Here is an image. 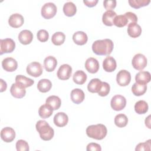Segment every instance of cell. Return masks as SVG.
Segmentation results:
<instances>
[{"label": "cell", "instance_id": "cell-1", "mask_svg": "<svg viewBox=\"0 0 151 151\" xmlns=\"http://www.w3.org/2000/svg\"><path fill=\"white\" fill-rule=\"evenodd\" d=\"M113 47V42L110 39L98 40L93 43L92 50L96 55H107L111 53Z\"/></svg>", "mask_w": 151, "mask_h": 151}, {"label": "cell", "instance_id": "cell-2", "mask_svg": "<svg viewBox=\"0 0 151 151\" xmlns=\"http://www.w3.org/2000/svg\"><path fill=\"white\" fill-rule=\"evenodd\" d=\"M36 130L39 133L41 139L45 141L50 140L54 136V129L45 120H39L35 125Z\"/></svg>", "mask_w": 151, "mask_h": 151}, {"label": "cell", "instance_id": "cell-3", "mask_svg": "<svg viewBox=\"0 0 151 151\" xmlns=\"http://www.w3.org/2000/svg\"><path fill=\"white\" fill-rule=\"evenodd\" d=\"M107 133V128L103 124L90 125L86 129L87 135L89 137L96 140H101L104 139L106 137Z\"/></svg>", "mask_w": 151, "mask_h": 151}, {"label": "cell", "instance_id": "cell-4", "mask_svg": "<svg viewBox=\"0 0 151 151\" xmlns=\"http://www.w3.org/2000/svg\"><path fill=\"white\" fill-rule=\"evenodd\" d=\"M57 11V6L54 3L47 2L42 6L41 13L43 18L48 19L55 15Z\"/></svg>", "mask_w": 151, "mask_h": 151}, {"label": "cell", "instance_id": "cell-5", "mask_svg": "<svg viewBox=\"0 0 151 151\" xmlns=\"http://www.w3.org/2000/svg\"><path fill=\"white\" fill-rule=\"evenodd\" d=\"M15 48V42L11 38H5L0 40V54L12 52Z\"/></svg>", "mask_w": 151, "mask_h": 151}, {"label": "cell", "instance_id": "cell-6", "mask_svg": "<svg viewBox=\"0 0 151 151\" xmlns=\"http://www.w3.org/2000/svg\"><path fill=\"white\" fill-rule=\"evenodd\" d=\"M110 105L114 110L120 111L125 107L126 105V99L122 95H116L112 97Z\"/></svg>", "mask_w": 151, "mask_h": 151}, {"label": "cell", "instance_id": "cell-7", "mask_svg": "<svg viewBox=\"0 0 151 151\" xmlns=\"http://www.w3.org/2000/svg\"><path fill=\"white\" fill-rule=\"evenodd\" d=\"M132 63L134 68L137 70H142L147 65V60L143 54L139 53L133 57Z\"/></svg>", "mask_w": 151, "mask_h": 151}, {"label": "cell", "instance_id": "cell-8", "mask_svg": "<svg viewBox=\"0 0 151 151\" xmlns=\"http://www.w3.org/2000/svg\"><path fill=\"white\" fill-rule=\"evenodd\" d=\"M27 73L31 76L38 77L42 73V67L41 64L38 62H32L29 63L26 68Z\"/></svg>", "mask_w": 151, "mask_h": 151}, {"label": "cell", "instance_id": "cell-9", "mask_svg": "<svg viewBox=\"0 0 151 151\" xmlns=\"http://www.w3.org/2000/svg\"><path fill=\"white\" fill-rule=\"evenodd\" d=\"M130 73L126 70H122L117 74L116 81L120 86H127L130 83Z\"/></svg>", "mask_w": 151, "mask_h": 151}, {"label": "cell", "instance_id": "cell-10", "mask_svg": "<svg viewBox=\"0 0 151 151\" xmlns=\"http://www.w3.org/2000/svg\"><path fill=\"white\" fill-rule=\"evenodd\" d=\"M72 73V68L71 67L67 64L61 65L57 73L58 78L61 80H67L70 78Z\"/></svg>", "mask_w": 151, "mask_h": 151}, {"label": "cell", "instance_id": "cell-11", "mask_svg": "<svg viewBox=\"0 0 151 151\" xmlns=\"http://www.w3.org/2000/svg\"><path fill=\"white\" fill-rule=\"evenodd\" d=\"M1 137L5 142H11L15 137V132L12 127H4L1 131Z\"/></svg>", "mask_w": 151, "mask_h": 151}, {"label": "cell", "instance_id": "cell-12", "mask_svg": "<svg viewBox=\"0 0 151 151\" xmlns=\"http://www.w3.org/2000/svg\"><path fill=\"white\" fill-rule=\"evenodd\" d=\"M2 66L5 71L12 72L17 70L18 67V63L14 58L12 57H7L2 60Z\"/></svg>", "mask_w": 151, "mask_h": 151}, {"label": "cell", "instance_id": "cell-13", "mask_svg": "<svg viewBox=\"0 0 151 151\" xmlns=\"http://www.w3.org/2000/svg\"><path fill=\"white\" fill-rule=\"evenodd\" d=\"M10 92L13 97L17 99L24 97L26 94L25 88L17 83L12 84L10 88Z\"/></svg>", "mask_w": 151, "mask_h": 151}, {"label": "cell", "instance_id": "cell-14", "mask_svg": "<svg viewBox=\"0 0 151 151\" xmlns=\"http://www.w3.org/2000/svg\"><path fill=\"white\" fill-rule=\"evenodd\" d=\"M85 68L90 73L94 74L99 71V61L93 57H90L85 62Z\"/></svg>", "mask_w": 151, "mask_h": 151}, {"label": "cell", "instance_id": "cell-15", "mask_svg": "<svg viewBox=\"0 0 151 151\" xmlns=\"http://www.w3.org/2000/svg\"><path fill=\"white\" fill-rule=\"evenodd\" d=\"M24 22V17L18 13L12 14L8 19L9 25L13 28H19L23 25Z\"/></svg>", "mask_w": 151, "mask_h": 151}, {"label": "cell", "instance_id": "cell-16", "mask_svg": "<svg viewBox=\"0 0 151 151\" xmlns=\"http://www.w3.org/2000/svg\"><path fill=\"white\" fill-rule=\"evenodd\" d=\"M33 39L32 33L28 29H24L21 31L18 35L19 41L24 45H27L30 44Z\"/></svg>", "mask_w": 151, "mask_h": 151}, {"label": "cell", "instance_id": "cell-17", "mask_svg": "<svg viewBox=\"0 0 151 151\" xmlns=\"http://www.w3.org/2000/svg\"><path fill=\"white\" fill-rule=\"evenodd\" d=\"M70 97L72 101L75 104H80L83 101L85 94L83 91L80 88H74L71 91Z\"/></svg>", "mask_w": 151, "mask_h": 151}, {"label": "cell", "instance_id": "cell-18", "mask_svg": "<svg viewBox=\"0 0 151 151\" xmlns=\"http://www.w3.org/2000/svg\"><path fill=\"white\" fill-rule=\"evenodd\" d=\"M54 123L58 127H64L68 123V116L64 112H58L54 117Z\"/></svg>", "mask_w": 151, "mask_h": 151}, {"label": "cell", "instance_id": "cell-19", "mask_svg": "<svg viewBox=\"0 0 151 151\" xmlns=\"http://www.w3.org/2000/svg\"><path fill=\"white\" fill-rule=\"evenodd\" d=\"M117 64L115 59L111 56L107 57L103 61V68L107 72H112L116 68Z\"/></svg>", "mask_w": 151, "mask_h": 151}, {"label": "cell", "instance_id": "cell-20", "mask_svg": "<svg viewBox=\"0 0 151 151\" xmlns=\"http://www.w3.org/2000/svg\"><path fill=\"white\" fill-rule=\"evenodd\" d=\"M128 35L132 38L139 37L142 33V28L137 23H130L127 27Z\"/></svg>", "mask_w": 151, "mask_h": 151}, {"label": "cell", "instance_id": "cell-21", "mask_svg": "<svg viewBox=\"0 0 151 151\" xmlns=\"http://www.w3.org/2000/svg\"><path fill=\"white\" fill-rule=\"evenodd\" d=\"M57 65V59L51 55L47 57L44 60V67L48 72L53 71Z\"/></svg>", "mask_w": 151, "mask_h": 151}, {"label": "cell", "instance_id": "cell-22", "mask_svg": "<svg viewBox=\"0 0 151 151\" xmlns=\"http://www.w3.org/2000/svg\"><path fill=\"white\" fill-rule=\"evenodd\" d=\"M74 42L79 45H83L86 44L88 40L87 34L83 31H77L73 35Z\"/></svg>", "mask_w": 151, "mask_h": 151}, {"label": "cell", "instance_id": "cell-23", "mask_svg": "<svg viewBox=\"0 0 151 151\" xmlns=\"http://www.w3.org/2000/svg\"><path fill=\"white\" fill-rule=\"evenodd\" d=\"M116 15V13L113 10L106 11L102 17L103 24L107 26H112L113 25V20Z\"/></svg>", "mask_w": 151, "mask_h": 151}, {"label": "cell", "instance_id": "cell-24", "mask_svg": "<svg viewBox=\"0 0 151 151\" xmlns=\"http://www.w3.org/2000/svg\"><path fill=\"white\" fill-rule=\"evenodd\" d=\"M151 80V76L149 72L145 71H141L136 74L135 76V80L136 83L142 84H147L150 82Z\"/></svg>", "mask_w": 151, "mask_h": 151}, {"label": "cell", "instance_id": "cell-25", "mask_svg": "<svg viewBox=\"0 0 151 151\" xmlns=\"http://www.w3.org/2000/svg\"><path fill=\"white\" fill-rule=\"evenodd\" d=\"M147 90V85L146 84H142L135 83L132 87V91L134 96H140L144 94Z\"/></svg>", "mask_w": 151, "mask_h": 151}, {"label": "cell", "instance_id": "cell-26", "mask_svg": "<svg viewBox=\"0 0 151 151\" xmlns=\"http://www.w3.org/2000/svg\"><path fill=\"white\" fill-rule=\"evenodd\" d=\"M102 81L99 78H93L87 85V89L91 93H98L101 88Z\"/></svg>", "mask_w": 151, "mask_h": 151}, {"label": "cell", "instance_id": "cell-27", "mask_svg": "<svg viewBox=\"0 0 151 151\" xmlns=\"http://www.w3.org/2000/svg\"><path fill=\"white\" fill-rule=\"evenodd\" d=\"M45 103L51 107L53 110H55L60 108L61 104V99L57 96H50L46 99Z\"/></svg>", "mask_w": 151, "mask_h": 151}, {"label": "cell", "instance_id": "cell-28", "mask_svg": "<svg viewBox=\"0 0 151 151\" xmlns=\"http://www.w3.org/2000/svg\"><path fill=\"white\" fill-rule=\"evenodd\" d=\"M15 83L19 84L25 88L31 86L34 83V81L22 75H18L15 77Z\"/></svg>", "mask_w": 151, "mask_h": 151}, {"label": "cell", "instance_id": "cell-29", "mask_svg": "<svg viewBox=\"0 0 151 151\" xmlns=\"http://www.w3.org/2000/svg\"><path fill=\"white\" fill-rule=\"evenodd\" d=\"M63 12L66 16L73 17L77 12V7L73 2L68 1L64 4L63 6Z\"/></svg>", "mask_w": 151, "mask_h": 151}, {"label": "cell", "instance_id": "cell-30", "mask_svg": "<svg viewBox=\"0 0 151 151\" xmlns=\"http://www.w3.org/2000/svg\"><path fill=\"white\" fill-rule=\"evenodd\" d=\"M87 74L82 70L76 71L73 76V80L74 82L77 84H83L87 80Z\"/></svg>", "mask_w": 151, "mask_h": 151}, {"label": "cell", "instance_id": "cell-31", "mask_svg": "<svg viewBox=\"0 0 151 151\" xmlns=\"http://www.w3.org/2000/svg\"><path fill=\"white\" fill-rule=\"evenodd\" d=\"M52 87V83L48 79H41L37 84L38 90L42 93H46L50 90Z\"/></svg>", "mask_w": 151, "mask_h": 151}, {"label": "cell", "instance_id": "cell-32", "mask_svg": "<svg viewBox=\"0 0 151 151\" xmlns=\"http://www.w3.org/2000/svg\"><path fill=\"white\" fill-rule=\"evenodd\" d=\"M53 112V109L46 103L40 106L38 110L39 116L42 119H47L50 117Z\"/></svg>", "mask_w": 151, "mask_h": 151}, {"label": "cell", "instance_id": "cell-33", "mask_svg": "<svg viewBox=\"0 0 151 151\" xmlns=\"http://www.w3.org/2000/svg\"><path fill=\"white\" fill-rule=\"evenodd\" d=\"M148 104L145 100H139L134 105V110L139 114L146 113L148 110Z\"/></svg>", "mask_w": 151, "mask_h": 151}, {"label": "cell", "instance_id": "cell-34", "mask_svg": "<svg viewBox=\"0 0 151 151\" xmlns=\"http://www.w3.org/2000/svg\"><path fill=\"white\" fill-rule=\"evenodd\" d=\"M65 39V35L63 32H57L52 35L51 41L55 45H60L64 43Z\"/></svg>", "mask_w": 151, "mask_h": 151}, {"label": "cell", "instance_id": "cell-35", "mask_svg": "<svg viewBox=\"0 0 151 151\" xmlns=\"http://www.w3.org/2000/svg\"><path fill=\"white\" fill-rule=\"evenodd\" d=\"M128 123L127 117L124 114H119L114 117V123L118 127H124Z\"/></svg>", "mask_w": 151, "mask_h": 151}, {"label": "cell", "instance_id": "cell-36", "mask_svg": "<svg viewBox=\"0 0 151 151\" xmlns=\"http://www.w3.org/2000/svg\"><path fill=\"white\" fill-rule=\"evenodd\" d=\"M127 24V19L124 15H116L113 20V25L118 27H123Z\"/></svg>", "mask_w": 151, "mask_h": 151}, {"label": "cell", "instance_id": "cell-37", "mask_svg": "<svg viewBox=\"0 0 151 151\" xmlns=\"http://www.w3.org/2000/svg\"><path fill=\"white\" fill-rule=\"evenodd\" d=\"M129 4L132 8L138 9L141 7L147 5L150 1V0H129Z\"/></svg>", "mask_w": 151, "mask_h": 151}, {"label": "cell", "instance_id": "cell-38", "mask_svg": "<svg viewBox=\"0 0 151 151\" xmlns=\"http://www.w3.org/2000/svg\"><path fill=\"white\" fill-rule=\"evenodd\" d=\"M16 149L18 151H28L29 147L27 142L20 139L18 140L16 143Z\"/></svg>", "mask_w": 151, "mask_h": 151}, {"label": "cell", "instance_id": "cell-39", "mask_svg": "<svg viewBox=\"0 0 151 151\" xmlns=\"http://www.w3.org/2000/svg\"><path fill=\"white\" fill-rule=\"evenodd\" d=\"M151 140L149 139L145 142L143 143H139L135 149L136 151H140V150H150V146H151V143H150Z\"/></svg>", "mask_w": 151, "mask_h": 151}, {"label": "cell", "instance_id": "cell-40", "mask_svg": "<svg viewBox=\"0 0 151 151\" xmlns=\"http://www.w3.org/2000/svg\"><path fill=\"white\" fill-rule=\"evenodd\" d=\"M110 90V85L106 82H102L101 88L97 93L99 96L104 97V96H106L109 93Z\"/></svg>", "mask_w": 151, "mask_h": 151}, {"label": "cell", "instance_id": "cell-41", "mask_svg": "<svg viewBox=\"0 0 151 151\" xmlns=\"http://www.w3.org/2000/svg\"><path fill=\"white\" fill-rule=\"evenodd\" d=\"M38 40L41 42H45L49 38V34L45 29H40L37 34Z\"/></svg>", "mask_w": 151, "mask_h": 151}, {"label": "cell", "instance_id": "cell-42", "mask_svg": "<svg viewBox=\"0 0 151 151\" xmlns=\"http://www.w3.org/2000/svg\"><path fill=\"white\" fill-rule=\"evenodd\" d=\"M127 19V22H128V24H130V23H136L137 21V17L136 16V15L132 12H126L124 14Z\"/></svg>", "mask_w": 151, "mask_h": 151}, {"label": "cell", "instance_id": "cell-43", "mask_svg": "<svg viewBox=\"0 0 151 151\" xmlns=\"http://www.w3.org/2000/svg\"><path fill=\"white\" fill-rule=\"evenodd\" d=\"M103 5L107 11L114 9L116 6V0H106L103 2Z\"/></svg>", "mask_w": 151, "mask_h": 151}, {"label": "cell", "instance_id": "cell-44", "mask_svg": "<svg viewBox=\"0 0 151 151\" xmlns=\"http://www.w3.org/2000/svg\"><path fill=\"white\" fill-rule=\"evenodd\" d=\"M86 150L87 151H101V147L100 145L96 143H90L87 145Z\"/></svg>", "mask_w": 151, "mask_h": 151}, {"label": "cell", "instance_id": "cell-45", "mask_svg": "<svg viewBox=\"0 0 151 151\" xmlns=\"http://www.w3.org/2000/svg\"><path fill=\"white\" fill-rule=\"evenodd\" d=\"M83 2L86 6L88 7H93L96 5L97 3L98 2V0H90V1L84 0Z\"/></svg>", "mask_w": 151, "mask_h": 151}, {"label": "cell", "instance_id": "cell-46", "mask_svg": "<svg viewBox=\"0 0 151 151\" xmlns=\"http://www.w3.org/2000/svg\"><path fill=\"white\" fill-rule=\"evenodd\" d=\"M1 81V92H3L6 90V87H7V84L5 81H4L2 79H0Z\"/></svg>", "mask_w": 151, "mask_h": 151}, {"label": "cell", "instance_id": "cell-47", "mask_svg": "<svg viewBox=\"0 0 151 151\" xmlns=\"http://www.w3.org/2000/svg\"><path fill=\"white\" fill-rule=\"evenodd\" d=\"M150 115H149V116L145 119V124H146V126L149 129H150Z\"/></svg>", "mask_w": 151, "mask_h": 151}]
</instances>
